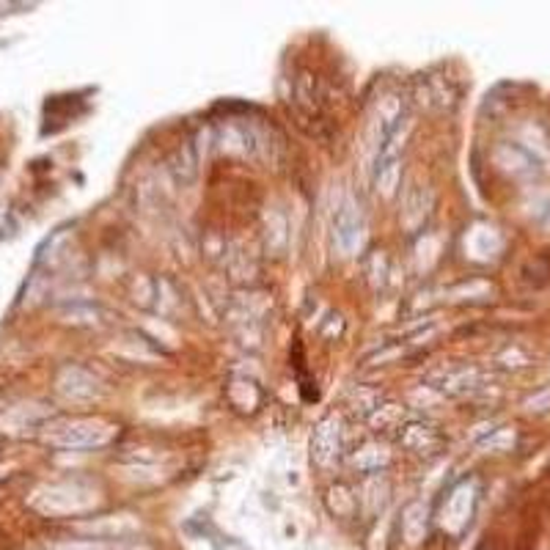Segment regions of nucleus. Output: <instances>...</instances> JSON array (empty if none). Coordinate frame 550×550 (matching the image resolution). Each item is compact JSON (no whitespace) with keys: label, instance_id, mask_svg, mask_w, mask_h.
<instances>
[{"label":"nucleus","instance_id":"obj_1","mask_svg":"<svg viewBox=\"0 0 550 550\" xmlns=\"http://www.w3.org/2000/svg\"><path fill=\"white\" fill-rule=\"evenodd\" d=\"M102 441H105L102 430H97L91 422L69 424V427L58 430V435L53 438V443L61 449H88V446H99Z\"/></svg>","mask_w":550,"mask_h":550}]
</instances>
